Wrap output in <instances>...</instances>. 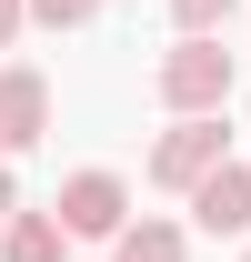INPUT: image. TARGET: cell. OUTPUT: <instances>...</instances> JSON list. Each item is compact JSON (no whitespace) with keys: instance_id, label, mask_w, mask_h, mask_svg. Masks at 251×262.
<instances>
[{"instance_id":"6da1fadb","label":"cell","mask_w":251,"mask_h":262,"mask_svg":"<svg viewBox=\"0 0 251 262\" xmlns=\"http://www.w3.org/2000/svg\"><path fill=\"white\" fill-rule=\"evenodd\" d=\"M231 81H241V61L221 51V31H181V40L151 61L161 111H231Z\"/></svg>"},{"instance_id":"7a4b0ae2","label":"cell","mask_w":251,"mask_h":262,"mask_svg":"<svg viewBox=\"0 0 251 262\" xmlns=\"http://www.w3.org/2000/svg\"><path fill=\"white\" fill-rule=\"evenodd\" d=\"M221 162H231V111H171V131L151 141L141 171H151V192H181V202H191Z\"/></svg>"},{"instance_id":"3957f363","label":"cell","mask_w":251,"mask_h":262,"mask_svg":"<svg viewBox=\"0 0 251 262\" xmlns=\"http://www.w3.org/2000/svg\"><path fill=\"white\" fill-rule=\"evenodd\" d=\"M61 222H70V242H121V222H131V182L121 171H70L61 182Z\"/></svg>"},{"instance_id":"277c9868","label":"cell","mask_w":251,"mask_h":262,"mask_svg":"<svg viewBox=\"0 0 251 262\" xmlns=\"http://www.w3.org/2000/svg\"><path fill=\"white\" fill-rule=\"evenodd\" d=\"M51 141V81L31 61H0V151H31Z\"/></svg>"},{"instance_id":"5b68a950","label":"cell","mask_w":251,"mask_h":262,"mask_svg":"<svg viewBox=\"0 0 251 262\" xmlns=\"http://www.w3.org/2000/svg\"><path fill=\"white\" fill-rule=\"evenodd\" d=\"M191 232L211 242H251V162H221L201 192H191Z\"/></svg>"},{"instance_id":"8992f818","label":"cell","mask_w":251,"mask_h":262,"mask_svg":"<svg viewBox=\"0 0 251 262\" xmlns=\"http://www.w3.org/2000/svg\"><path fill=\"white\" fill-rule=\"evenodd\" d=\"M61 252H70L61 202H51V212H31V202H20V212H10V232H0V262H61Z\"/></svg>"},{"instance_id":"52a82bcc","label":"cell","mask_w":251,"mask_h":262,"mask_svg":"<svg viewBox=\"0 0 251 262\" xmlns=\"http://www.w3.org/2000/svg\"><path fill=\"white\" fill-rule=\"evenodd\" d=\"M111 262H191V232H181V222H161V212H141V222H121Z\"/></svg>"},{"instance_id":"ba28073f","label":"cell","mask_w":251,"mask_h":262,"mask_svg":"<svg viewBox=\"0 0 251 262\" xmlns=\"http://www.w3.org/2000/svg\"><path fill=\"white\" fill-rule=\"evenodd\" d=\"M101 0H31V31H91Z\"/></svg>"},{"instance_id":"9c48e42d","label":"cell","mask_w":251,"mask_h":262,"mask_svg":"<svg viewBox=\"0 0 251 262\" xmlns=\"http://www.w3.org/2000/svg\"><path fill=\"white\" fill-rule=\"evenodd\" d=\"M241 0H171V31H231Z\"/></svg>"},{"instance_id":"30bf717a","label":"cell","mask_w":251,"mask_h":262,"mask_svg":"<svg viewBox=\"0 0 251 262\" xmlns=\"http://www.w3.org/2000/svg\"><path fill=\"white\" fill-rule=\"evenodd\" d=\"M20 31H31V0H0V51H10Z\"/></svg>"},{"instance_id":"8fae6325","label":"cell","mask_w":251,"mask_h":262,"mask_svg":"<svg viewBox=\"0 0 251 262\" xmlns=\"http://www.w3.org/2000/svg\"><path fill=\"white\" fill-rule=\"evenodd\" d=\"M10 212H20V182H10V162H0V232H10Z\"/></svg>"},{"instance_id":"7c38bea8","label":"cell","mask_w":251,"mask_h":262,"mask_svg":"<svg viewBox=\"0 0 251 262\" xmlns=\"http://www.w3.org/2000/svg\"><path fill=\"white\" fill-rule=\"evenodd\" d=\"M241 262H251V242H241Z\"/></svg>"}]
</instances>
